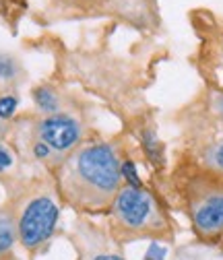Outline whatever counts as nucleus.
Here are the masks:
<instances>
[{"label": "nucleus", "instance_id": "obj_1", "mask_svg": "<svg viewBox=\"0 0 223 260\" xmlns=\"http://www.w3.org/2000/svg\"><path fill=\"white\" fill-rule=\"evenodd\" d=\"M122 188V157L112 143H85L73 151L60 172V192L79 209L112 205Z\"/></svg>", "mask_w": 223, "mask_h": 260}, {"label": "nucleus", "instance_id": "obj_2", "mask_svg": "<svg viewBox=\"0 0 223 260\" xmlns=\"http://www.w3.org/2000/svg\"><path fill=\"white\" fill-rule=\"evenodd\" d=\"M112 217L118 230L131 236H145L157 234L164 230V213L157 199L147 188L135 186H122L114 197Z\"/></svg>", "mask_w": 223, "mask_h": 260}, {"label": "nucleus", "instance_id": "obj_3", "mask_svg": "<svg viewBox=\"0 0 223 260\" xmlns=\"http://www.w3.org/2000/svg\"><path fill=\"white\" fill-rule=\"evenodd\" d=\"M60 221V207L52 192H36L23 203L17 215V236L19 244L27 252H36L46 246Z\"/></svg>", "mask_w": 223, "mask_h": 260}, {"label": "nucleus", "instance_id": "obj_4", "mask_svg": "<svg viewBox=\"0 0 223 260\" xmlns=\"http://www.w3.org/2000/svg\"><path fill=\"white\" fill-rule=\"evenodd\" d=\"M188 213L201 238L223 236V180L215 174L195 180L188 188Z\"/></svg>", "mask_w": 223, "mask_h": 260}, {"label": "nucleus", "instance_id": "obj_5", "mask_svg": "<svg viewBox=\"0 0 223 260\" xmlns=\"http://www.w3.org/2000/svg\"><path fill=\"white\" fill-rule=\"evenodd\" d=\"M34 130H36V139L44 141L54 151L58 161L67 159L73 151H77L85 137L83 122L71 112H62V110L50 116H40Z\"/></svg>", "mask_w": 223, "mask_h": 260}, {"label": "nucleus", "instance_id": "obj_6", "mask_svg": "<svg viewBox=\"0 0 223 260\" xmlns=\"http://www.w3.org/2000/svg\"><path fill=\"white\" fill-rule=\"evenodd\" d=\"M31 102H34L40 116H50V114H56L62 110L60 93L50 85H38L31 89Z\"/></svg>", "mask_w": 223, "mask_h": 260}, {"label": "nucleus", "instance_id": "obj_7", "mask_svg": "<svg viewBox=\"0 0 223 260\" xmlns=\"http://www.w3.org/2000/svg\"><path fill=\"white\" fill-rule=\"evenodd\" d=\"M141 145H143V151L147 155V159L155 168H164L166 164V147L164 143L159 141L157 133L153 128H143L141 130Z\"/></svg>", "mask_w": 223, "mask_h": 260}, {"label": "nucleus", "instance_id": "obj_8", "mask_svg": "<svg viewBox=\"0 0 223 260\" xmlns=\"http://www.w3.org/2000/svg\"><path fill=\"white\" fill-rule=\"evenodd\" d=\"M17 242V217L9 211H0V258L9 256Z\"/></svg>", "mask_w": 223, "mask_h": 260}, {"label": "nucleus", "instance_id": "obj_9", "mask_svg": "<svg viewBox=\"0 0 223 260\" xmlns=\"http://www.w3.org/2000/svg\"><path fill=\"white\" fill-rule=\"evenodd\" d=\"M21 77H23L21 62L7 52H0V83L15 85L17 81H21Z\"/></svg>", "mask_w": 223, "mask_h": 260}, {"label": "nucleus", "instance_id": "obj_10", "mask_svg": "<svg viewBox=\"0 0 223 260\" xmlns=\"http://www.w3.org/2000/svg\"><path fill=\"white\" fill-rule=\"evenodd\" d=\"M203 157H205V166L209 168V172L223 180V139L211 143L205 149Z\"/></svg>", "mask_w": 223, "mask_h": 260}, {"label": "nucleus", "instance_id": "obj_11", "mask_svg": "<svg viewBox=\"0 0 223 260\" xmlns=\"http://www.w3.org/2000/svg\"><path fill=\"white\" fill-rule=\"evenodd\" d=\"M81 260H126V258L122 254L106 248L102 242H98V244H87Z\"/></svg>", "mask_w": 223, "mask_h": 260}, {"label": "nucleus", "instance_id": "obj_12", "mask_svg": "<svg viewBox=\"0 0 223 260\" xmlns=\"http://www.w3.org/2000/svg\"><path fill=\"white\" fill-rule=\"evenodd\" d=\"M19 110V95L15 93H3L0 95V122H9Z\"/></svg>", "mask_w": 223, "mask_h": 260}, {"label": "nucleus", "instance_id": "obj_13", "mask_svg": "<svg viewBox=\"0 0 223 260\" xmlns=\"http://www.w3.org/2000/svg\"><path fill=\"white\" fill-rule=\"evenodd\" d=\"M31 157L36 161H42V164H46V161H58L54 151L40 139H34V143H31Z\"/></svg>", "mask_w": 223, "mask_h": 260}, {"label": "nucleus", "instance_id": "obj_14", "mask_svg": "<svg viewBox=\"0 0 223 260\" xmlns=\"http://www.w3.org/2000/svg\"><path fill=\"white\" fill-rule=\"evenodd\" d=\"M122 180L126 182V186H135V188H141L143 182L139 178V172H137V166L135 161L131 159H122Z\"/></svg>", "mask_w": 223, "mask_h": 260}, {"label": "nucleus", "instance_id": "obj_15", "mask_svg": "<svg viewBox=\"0 0 223 260\" xmlns=\"http://www.w3.org/2000/svg\"><path fill=\"white\" fill-rule=\"evenodd\" d=\"M168 256V246H164L162 242H151L149 248L145 250L143 260H166Z\"/></svg>", "mask_w": 223, "mask_h": 260}, {"label": "nucleus", "instance_id": "obj_16", "mask_svg": "<svg viewBox=\"0 0 223 260\" xmlns=\"http://www.w3.org/2000/svg\"><path fill=\"white\" fill-rule=\"evenodd\" d=\"M13 164H15V157H13L11 149L0 143V174L7 172L9 168H13Z\"/></svg>", "mask_w": 223, "mask_h": 260}, {"label": "nucleus", "instance_id": "obj_17", "mask_svg": "<svg viewBox=\"0 0 223 260\" xmlns=\"http://www.w3.org/2000/svg\"><path fill=\"white\" fill-rule=\"evenodd\" d=\"M215 110H217V114H219V118H221V124H223V93H219V95L215 97Z\"/></svg>", "mask_w": 223, "mask_h": 260}, {"label": "nucleus", "instance_id": "obj_18", "mask_svg": "<svg viewBox=\"0 0 223 260\" xmlns=\"http://www.w3.org/2000/svg\"><path fill=\"white\" fill-rule=\"evenodd\" d=\"M5 133H7V124H5V122H0V139H3Z\"/></svg>", "mask_w": 223, "mask_h": 260}]
</instances>
